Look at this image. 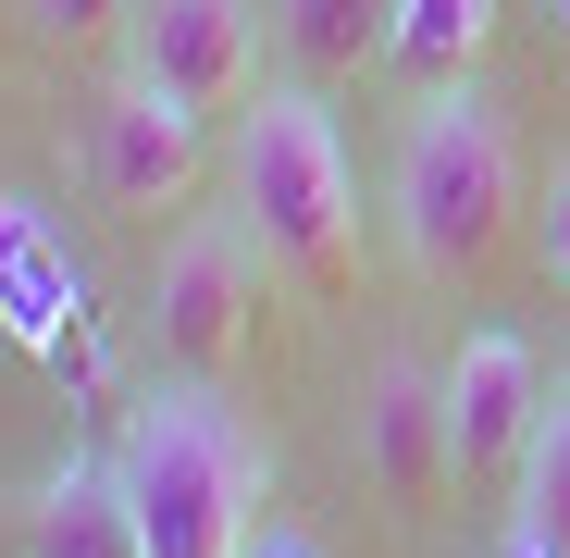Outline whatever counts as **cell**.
Listing matches in <instances>:
<instances>
[{
  "instance_id": "obj_3",
  "label": "cell",
  "mask_w": 570,
  "mask_h": 558,
  "mask_svg": "<svg viewBox=\"0 0 570 558\" xmlns=\"http://www.w3.org/2000/svg\"><path fill=\"white\" fill-rule=\"evenodd\" d=\"M521 212V174H509V125L484 87H434V100L410 112L397 137V248L434 273V286H459V273H484L497 236Z\"/></svg>"
},
{
  "instance_id": "obj_12",
  "label": "cell",
  "mask_w": 570,
  "mask_h": 558,
  "mask_svg": "<svg viewBox=\"0 0 570 558\" xmlns=\"http://www.w3.org/2000/svg\"><path fill=\"white\" fill-rule=\"evenodd\" d=\"M521 521L570 558V385L546 398V434H533V459H521Z\"/></svg>"
},
{
  "instance_id": "obj_13",
  "label": "cell",
  "mask_w": 570,
  "mask_h": 558,
  "mask_svg": "<svg viewBox=\"0 0 570 558\" xmlns=\"http://www.w3.org/2000/svg\"><path fill=\"white\" fill-rule=\"evenodd\" d=\"M125 13H137V0H26V26H38V38H62V50H87V38H112Z\"/></svg>"
},
{
  "instance_id": "obj_6",
  "label": "cell",
  "mask_w": 570,
  "mask_h": 558,
  "mask_svg": "<svg viewBox=\"0 0 570 558\" xmlns=\"http://www.w3.org/2000/svg\"><path fill=\"white\" fill-rule=\"evenodd\" d=\"M199 125H212V112H186L174 87L112 75L100 112H87V186H100L112 212H161V199H186V186H199Z\"/></svg>"
},
{
  "instance_id": "obj_5",
  "label": "cell",
  "mask_w": 570,
  "mask_h": 558,
  "mask_svg": "<svg viewBox=\"0 0 570 558\" xmlns=\"http://www.w3.org/2000/svg\"><path fill=\"white\" fill-rule=\"evenodd\" d=\"M125 75L174 87L186 112H236L261 87V0H137L125 13Z\"/></svg>"
},
{
  "instance_id": "obj_16",
  "label": "cell",
  "mask_w": 570,
  "mask_h": 558,
  "mask_svg": "<svg viewBox=\"0 0 570 558\" xmlns=\"http://www.w3.org/2000/svg\"><path fill=\"white\" fill-rule=\"evenodd\" d=\"M236 558H311V546H298V533H248Z\"/></svg>"
},
{
  "instance_id": "obj_2",
  "label": "cell",
  "mask_w": 570,
  "mask_h": 558,
  "mask_svg": "<svg viewBox=\"0 0 570 558\" xmlns=\"http://www.w3.org/2000/svg\"><path fill=\"white\" fill-rule=\"evenodd\" d=\"M112 472H125V509H137L149 558H236V546H248L261 459H248V434L212 410V385H149Z\"/></svg>"
},
{
  "instance_id": "obj_8",
  "label": "cell",
  "mask_w": 570,
  "mask_h": 558,
  "mask_svg": "<svg viewBox=\"0 0 570 558\" xmlns=\"http://www.w3.org/2000/svg\"><path fill=\"white\" fill-rule=\"evenodd\" d=\"M446 434H459V472H521L533 434H546V372L521 335H471L446 360Z\"/></svg>"
},
{
  "instance_id": "obj_9",
  "label": "cell",
  "mask_w": 570,
  "mask_h": 558,
  "mask_svg": "<svg viewBox=\"0 0 570 558\" xmlns=\"http://www.w3.org/2000/svg\"><path fill=\"white\" fill-rule=\"evenodd\" d=\"M13 546H26V558H149V533H137V509H125V472H112V459H62V472L26 497Z\"/></svg>"
},
{
  "instance_id": "obj_11",
  "label": "cell",
  "mask_w": 570,
  "mask_h": 558,
  "mask_svg": "<svg viewBox=\"0 0 570 558\" xmlns=\"http://www.w3.org/2000/svg\"><path fill=\"white\" fill-rule=\"evenodd\" d=\"M484 26H497V0H397L385 13V62L422 75V87H459L471 50H484Z\"/></svg>"
},
{
  "instance_id": "obj_1",
  "label": "cell",
  "mask_w": 570,
  "mask_h": 558,
  "mask_svg": "<svg viewBox=\"0 0 570 558\" xmlns=\"http://www.w3.org/2000/svg\"><path fill=\"white\" fill-rule=\"evenodd\" d=\"M236 212L285 286H311V298L360 286V186H347L335 112L311 87H261V112L236 125Z\"/></svg>"
},
{
  "instance_id": "obj_4",
  "label": "cell",
  "mask_w": 570,
  "mask_h": 558,
  "mask_svg": "<svg viewBox=\"0 0 570 558\" xmlns=\"http://www.w3.org/2000/svg\"><path fill=\"white\" fill-rule=\"evenodd\" d=\"M261 298H273V248L248 236V212L224 224H186L161 248V286H149V347L174 385H212V372H236V347L261 335Z\"/></svg>"
},
{
  "instance_id": "obj_14",
  "label": "cell",
  "mask_w": 570,
  "mask_h": 558,
  "mask_svg": "<svg viewBox=\"0 0 570 558\" xmlns=\"http://www.w3.org/2000/svg\"><path fill=\"white\" fill-rule=\"evenodd\" d=\"M533 236H546V273H558V286H570V161L546 174V212H533Z\"/></svg>"
},
{
  "instance_id": "obj_7",
  "label": "cell",
  "mask_w": 570,
  "mask_h": 558,
  "mask_svg": "<svg viewBox=\"0 0 570 558\" xmlns=\"http://www.w3.org/2000/svg\"><path fill=\"white\" fill-rule=\"evenodd\" d=\"M360 459H372V484H385V509L446 497V472H459L446 372H422V360H372V372H360Z\"/></svg>"
},
{
  "instance_id": "obj_10",
  "label": "cell",
  "mask_w": 570,
  "mask_h": 558,
  "mask_svg": "<svg viewBox=\"0 0 570 558\" xmlns=\"http://www.w3.org/2000/svg\"><path fill=\"white\" fill-rule=\"evenodd\" d=\"M385 13L397 0H273V38L298 75H360V62H385Z\"/></svg>"
},
{
  "instance_id": "obj_15",
  "label": "cell",
  "mask_w": 570,
  "mask_h": 558,
  "mask_svg": "<svg viewBox=\"0 0 570 558\" xmlns=\"http://www.w3.org/2000/svg\"><path fill=\"white\" fill-rule=\"evenodd\" d=\"M497 558H558V546H546L533 521H509V533H497Z\"/></svg>"
}]
</instances>
